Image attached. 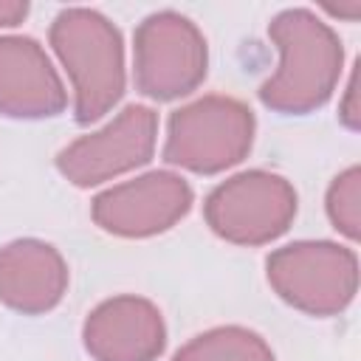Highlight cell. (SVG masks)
Instances as JSON below:
<instances>
[{"label":"cell","mask_w":361,"mask_h":361,"mask_svg":"<svg viewBox=\"0 0 361 361\" xmlns=\"http://www.w3.org/2000/svg\"><path fill=\"white\" fill-rule=\"evenodd\" d=\"M192 186L166 169H155L104 189L93 197V223L116 237H155L178 226L192 209Z\"/></svg>","instance_id":"8"},{"label":"cell","mask_w":361,"mask_h":361,"mask_svg":"<svg viewBox=\"0 0 361 361\" xmlns=\"http://www.w3.org/2000/svg\"><path fill=\"white\" fill-rule=\"evenodd\" d=\"M327 217L336 231H341L347 240H358L361 234V169L347 166L333 178L324 197Z\"/></svg>","instance_id":"13"},{"label":"cell","mask_w":361,"mask_h":361,"mask_svg":"<svg viewBox=\"0 0 361 361\" xmlns=\"http://www.w3.org/2000/svg\"><path fill=\"white\" fill-rule=\"evenodd\" d=\"M82 341L93 361H158L166 350V324L155 302L121 293L87 313Z\"/></svg>","instance_id":"9"},{"label":"cell","mask_w":361,"mask_h":361,"mask_svg":"<svg viewBox=\"0 0 361 361\" xmlns=\"http://www.w3.org/2000/svg\"><path fill=\"white\" fill-rule=\"evenodd\" d=\"M265 276L285 305L319 319L338 316L358 293V254L333 240H299L268 254Z\"/></svg>","instance_id":"4"},{"label":"cell","mask_w":361,"mask_h":361,"mask_svg":"<svg viewBox=\"0 0 361 361\" xmlns=\"http://www.w3.org/2000/svg\"><path fill=\"white\" fill-rule=\"evenodd\" d=\"M327 11L336 17H344V20H355L361 14V0H353L350 6H327Z\"/></svg>","instance_id":"16"},{"label":"cell","mask_w":361,"mask_h":361,"mask_svg":"<svg viewBox=\"0 0 361 361\" xmlns=\"http://www.w3.org/2000/svg\"><path fill=\"white\" fill-rule=\"evenodd\" d=\"M279 65L259 85V102L282 116H307L330 102L344 68L338 34L310 8H285L268 23Z\"/></svg>","instance_id":"1"},{"label":"cell","mask_w":361,"mask_h":361,"mask_svg":"<svg viewBox=\"0 0 361 361\" xmlns=\"http://www.w3.org/2000/svg\"><path fill=\"white\" fill-rule=\"evenodd\" d=\"M48 39L68 71L76 121L90 124L107 116L127 87L121 31L96 8L71 6L54 17Z\"/></svg>","instance_id":"2"},{"label":"cell","mask_w":361,"mask_h":361,"mask_svg":"<svg viewBox=\"0 0 361 361\" xmlns=\"http://www.w3.org/2000/svg\"><path fill=\"white\" fill-rule=\"evenodd\" d=\"M158 138V113L147 104H127L110 124L71 141L56 155L59 175L90 189L149 164Z\"/></svg>","instance_id":"7"},{"label":"cell","mask_w":361,"mask_h":361,"mask_svg":"<svg viewBox=\"0 0 361 361\" xmlns=\"http://www.w3.org/2000/svg\"><path fill=\"white\" fill-rule=\"evenodd\" d=\"M257 118L231 96H203L178 107L166 121L164 161L195 175H217L248 158Z\"/></svg>","instance_id":"3"},{"label":"cell","mask_w":361,"mask_h":361,"mask_svg":"<svg viewBox=\"0 0 361 361\" xmlns=\"http://www.w3.org/2000/svg\"><path fill=\"white\" fill-rule=\"evenodd\" d=\"M299 209L296 189L276 172L248 169L217 183L203 200L206 226L234 245H268L279 240Z\"/></svg>","instance_id":"6"},{"label":"cell","mask_w":361,"mask_h":361,"mask_svg":"<svg viewBox=\"0 0 361 361\" xmlns=\"http://www.w3.org/2000/svg\"><path fill=\"white\" fill-rule=\"evenodd\" d=\"M28 17L25 0H0V28H14Z\"/></svg>","instance_id":"15"},{"label":"cell","mask_w":361,"mask_h":361,"mask_svg":"<svg viewBox=\"0 0 361 361\" xmlns=\"http://www.w3.org/2000/svg\"><path fill=\"white\" fill-rule=\"evenodd\" d=\"M68 104L65 85L31 37H0V116L51 118Z\"/></svg>","instance_id":"10"},{"label":"cell","mask_w":361,"mask_h":361,"mask_svg":"<svg viewBox=\"0 0 361 361\" xmlns=\"http://www.w3.org/2000/svg\"><path fill=\"white\" fill-rule=\"evenodd\" d=\"M209 71L203 31L178 11L144 17L133 34V73L141 96L172 102L197 90Z\"/></svg>","instance_id":"5"},{"label":"cell","mask_w":361,"mask_h":361,"mask_svg":"<svg viewBox=\"0 0 361 361\" xmlns=\"http://www.w3.org/2000/svg\"><path fill=\"white\" fill-rule=\"evenodd\" d=\"M68 293V262L45 240L23 237L0 248V302L23 316L54 310Z\"/></svg>","instance_id":"11"},{"label":"cell","mask_w":361,"mask_h":361,"mask_svg":"<svg viewBox=\"0 0 361 361\" xmlns=\"http://www.w3.org/2000/svg\"><path fill=\"white\" fill-rule=\"evenodd\" d=\"M172 361H276L268 341L240 324L212 327L186 341Z\"/></svg>","instance_id":"12"},{"label":"cell","mask_w":361,"mask_h":361,"mask_svg":"<svg viewBox=\"0 0 361 361\" xmlns=\"http://www.w3.org/2000/svg\"><path fill=\"white\" fill-rule=\"evenodd\" d=\"M338 118L347 130H358L361 127V104H358V71H353L350 82H347V90H344V99L338 104Z\"/></svg>","instance_id":"14"}]
</instances>
